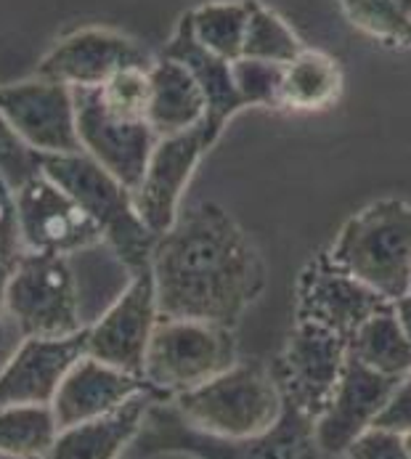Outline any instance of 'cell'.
I'll return each mask as SVG.
<instances>
[{"instance_id":"obj_1","label":"cell","mask_w":411,"mask_h":459,"mask_svg":"<svg viewBox=\"0 0 411 459\" xmlns=\"http://www.w3.org/2000/svg\"><path fill=\"white\" fill-rule=\"evenodd\" d=\"M159 319L234 329L266 290V263L242 226L215 202L178 212L149 263Z\"/></svg>"},{"instance_id":"obj_2","label":"cell","mask_w":411,"mask_h":459,"mask_svg":"<svg viewBox=\"0 0 411 459\" xmlns=\"http://www.w3.org/2000/svg\"><path fill=\"white\" fill-rule=\"evenodd\" d=\"M143 455H186L194 459H345L319 446L313 420L284 401V411L271 430L255 438H218L192 428L170 401H154L133 441Z\"/></svg>"},{"instance_id":"obj_3","label":"cell","mask_w":411,"mask_h":459,"mask_svg":"<svg viewBox=\"0 0 411 459\" xmlns=\"http://www.w3.org/2000/svg\"><path fill=\"white\" fill-rule=\"evenodd\" d=\"M40 173L74 199L98 229L112 258L128 276L149 271L157 234L141 221L133 192L88 154H40Z\"/></svg>"},{"instance_id":"obj_4","label":"cell","mask_w":411,"mask_h":459,"mask_svg":"<svg viewBox=\"0 0 411 459\" xmlns=\"http://www.w3.org/2000/svg\"><path fill=\"white\" fill-rule=\"evenodd\" d=\"M170 403L192 428L231 441L263 436L284 411L274 369L261 361H236L205 385L173 395Z\"/></svg>"},{"instance_id":"obj_5","label":"cell","mask_w":411,"mask_h":459,"mask_svg":"<svg viewBox=\"0 0 411 459\" xmlns=\"http://www.w3.org/2000/svg\"><path fill=\"white\" fill-rule=\"evenodd\" d=\"M330 258L358 281L396 303L411 292V204L380 199L355 212L335 239Z\"/></svg>"},{"instance_id":"obj_6","label":"cell","mask_w":411,"mask_h":459,"mask_svg":"<svg viewBox=\"0 0 411 459\" xmlns=\"http://www.w3.org/2000/svg\"><path fill=\"white\" fill-rule=\"evenodd\" d=\"M236 361L234 329L192 319H159L146 348L143 380L162 401H170L205 385Z\"/></svg>"},{"instance_id":"obj_7","label":"cell","mask_w":411,"mask_h":459,"mask_svg":"<svg viewBox=\"0 0 411 459\" xmlns=\"http://www.w3.org/2000/svg\"><path fill=\"white\" fill-rule=\"evenodd\" d=\"M5 314L24 340H62L85 329L77 273L67 255L24 250L5 284Z\"/></svg>"},{"instance_id":"obj_8","label":"cell","mask_w":411,"mask_h":459,"mask_svg":"<svg viewBox=\"0 0 411 459\" xmlns=\"http://www.w3.org/2000/svg\"><path fill=\"white\" fill-rule=\"evenodd\" d=\"M345 364L347 340L319 325L295 319L274 377L284 401L316 422L338 394Z\"/></svg>"},{"instance_id":"obj_9","label":"cell","mask_w":411,"mask_h":459,"mask_svg":"<svg viewBox=\"0 0 411 459\" xmlns=\"http://www.w3.org/2000/svg\"><path fill=\"white\" fill-rule=\"evenodd\" d=\"M72 96L82 154L133 192L149 165L157 133L146 120L115 115L104 104L98 88H72Z\"/></svg>"},{"instance_id":"obj_10","label":"cell","mask_w":411,"mask_h":459,"mask_svg":"<svg viewBox=\"0 0 411 459\" xmlns=\"http://www.w3.org/2000/svg\"><path fill=\"white\" fill-rule=\"evenodd\" d=\"M19 239L27 253L77 255L104 245L93 221L82 207L56 186L48 176L38 173L13 192Z\"/></svg>"},{"instance_id":"obj_11","label":"cell","mask_w":411,"mask_h":459,"mask_svg":"<svg viewBox=\"0 0 411 459\" xmlns=\"http://www.w3.org/2000/svg\"><path fill=\"white\" fill-rule=\"evenodd\" d=\"M159 322L151 271L125 281L109 308L85 327V356L98 359L120 372L143 377L146 348Z\"/></svg>"},{"instance_id":"obj_12","label":"cell","mask_w":411,"mask_h":459,"mask_svg":"<svg viewBox=\"0 0 411 459\" xmlns=\"http://www.w3.org/2000/svg\"><path fill=\"white\" fill-rule=\"evenodd\" d=\"M0 115L35 154H77L82 152L74 123L72 88L46 80H19L0 85Z\"/></svg>"},{"instance_id":"obj_13","label":"cell","mask_w":411,"mask_h":459,"mask_svg":"<svg viewBox=\"0 0 411 459\" xmlns=\"http://www.w3.org/2000/svg\"><path fill=\"white\" fill-rule=\"evenodd\" d=\"M385 306H390V300L340 268L330 253L316 255L297 279L295 319L330 329L343 340H350Z\"/></svg>"},{"instance_id":"obj_14","label":"cell","mask_w":411,"mask_h":459,"mask_svg":"<svg viewBox=\"0 0 411 459\" xmlns=\"http://www.w3.org/2000/svg\"><path fill=\"white\" fill-rule=\"evenodd\" d=\"M212 143L215 138L205 128V120L189 131L157 138L143 178L133 189L138 215L151 234L159 237L176 223L181 212V197L200 160L205 157Z\"/></svg>"},{"instance_id":"obj_15","label":"cell","mask_w":411,"mask_h":459,"mask_svg":"<svg viewBox=\"0 0 411 459\" xmlns=\"http://www.w3.org/2000/svg\"><path fill=\"white\" fill-rule=\"evenodd\" d=\"M151 56L115 30L85 27L62 38L38 65V77L69 88H101L128 66H151Z\"/></svg>"},{"instance_id":"obj_16","label":"cell","mask_w":411,"mask_h":459,"mask_svg":"<svg viewBox=\"0 0 411 459\" xmlns=\"http://www.w3.org/2000/svg\"><path fill=\"white\" fill-rule=\"evenodd\" d=\"M398 383L401 380L385 377L364 367L347 353V364H345L338 394L330 401L327 411L313 422L319 446L330 455H345L347 446L361 433L374 428L380 411L385 409L388 398Z\"/></svg>"},{"instance_id":"obj_17","label":"cell","mask_w":411,"mask_h":459,"mask_svg":"<svg viewBox=\"0 0 411 459\" xmlns=\"http://www.w3.org/2000/svg\"><path fill=\"white\" fill-rule=\"evenodd\" d=\"M85 356V329L62 340H24L0 372V409L51 406L64 375Z\"/></svg>"},{"instance_id":"obj_18","label":"cell","mask_w":411,"mask_h":459,"mask_svg":"<svg viewBox=\"0 0 411 459\" xmlns=\"http://www.w3.org/2000/svg\"><path fill=\"white\" fill-rule=\"evenodd\" d=\"M141 394L157 395L143 377L120 372L98 359L82 356L64 375L51 401V411L56 417L59 430H64L88 420H98Z\"/></svg>"},{"instance_id":"obj_19","label":"cell","mask_w":411,"mask_h":459,"mask_svg":"<svg viewBox=\"0 0 411 459\" xmlns=\"http://www.w3.org/2000/svg\"><path fill=\"white\" fill-rule=\"evenodd\" d=\"M159 401L157 395L141 394L120 409L59 430L46 459H120L143 428L149 406Z\"/></svg>"},{"instance_id":"obj_20","label":"cell","mask_w":411,"mask_h":459,"mask_svg":"<svg viewBox=\"0 0 411 459\" xmlns=\"http://www.w3.org/2000/svg\"><path fill=\"white\" fill-rule=\"evenodd\" d=\"M162 56L167 59H176L186 66L194 80L200 82L202 93H205L207 115H205V128L210 135L218 141L220 133L226 128V123L244 109V101L242 96L236 93V85H234V74H231V62L210 54L207 48H202L192 32V24H189V16L184 13V19L178 22V30L173 35V40L165 46Z\"/></svg>"},{"instance_id":"obj_21","label":"cell","mask_w":411,"mask_h":459,"mask_svg":"<svg viewBox=\"0 0 411 459\" xmlns=\"http://www.w3.org/2000/svg\"><path fill=\"white\" fill-rule=\"evenodd\" d=\"M205 93L194 74L176 59L159 56L149 66L146 123L157 138L189 131L205 120Z\"/></svg>"},{"instance_id":"obj_22","label":"cell","mask_w":411,"mask_h":459,"mask_svg":"<svg viewBox=\"0 0 411 459\" xmlns=\"http://www.w3.org/2000/svg\"><path fill=\"white\" fill-rule=\"evenodd\" d=\"M347 353L385 377L401 380L409 375L411 342L393 311V303L361 325V329L347 340Z\"/></svg>"},{"instance_id":"obj_23","label":"cell","mask_w":411,"mask_h":459,"mask_svg":"<svg viewBox=\"0 0 411 459\" xmlns=\"http://www.w3.org/2000/svg\"><path fill=\"white\" fill-rule=\"evenodd\" d=\"M343 91V72L338 62L321 51H308L289 65H284V82H281V107L313 112L324 109L338 101Z\"/></svg>"},{"instance_id":"obj_24","label":"cell","mask_w":411,"mask_h":459,"mask_svg":"<svg viewBox=\"0 0 411 459\" xmlns=\"http://www.w3.org/2000/svg\"><path fill=\"white\" fill-rule=\"evenodd\" d=\"M186 16H189L192 32L202 48L226 62L242 59L247 22H250L247 0L205 3V5H197L194 11H189Z\"/></svg>"},{"instance_id":"obj_25","label":"cell","mask_w":411,"mask_h":459,"mask_svg":"<svg viewBox=\"0 0 411 459\" xmlns=\"http://www.w3.org/2000/svg\"><path fill=\"white\" fill-rule=\"evenodd\" d=\"M59 436L51 406L0 409V455L8 459H46Z\"/></svg>"},{"instance_id":"obj_26","label":"cell","mask_w":411,"mask_h":459,"mask_svg":"<svg viewBox=\"0 0 411 459\" xmlns=\"http://www.w3.org/2000/svg\"><path fill=\"white\" fill-rule=\"evenodd\" d=\"M247 8H250V22H247V35H244V48H242L244 59L289 65L292 59L303 54L300 38L276 11L258 0H247Z\"/></svg>"},{"instance_id":"obj_27","label":"cell","mask_w":411,"mask_h":459,"mask_svg":"<svg viewBox=\"0 0 411 459\" xmlns=\"http://www.w3.org/2000/svg\"><path fill=\"white\" fill-rule=\"evenodd\" d=\"M340 5L347 22L361 32L390 46L411 48V22L396 0H340Z\"/></svg>"},{"instance_id":"obj_28","label":"cell","mask_w":411,"mask_h":459,"mask_svg":"<svg viewBox=\"0 0 411 459\" xmlns=\"http://www.w3.org/2000/svg\"><path fill=\"white\" fill-rule=\"evenodd\" d=\"M231 74L244 107H281L284 65L242 56L231 62Z\"/></svg>"},{"instance_id":"obj_29","label":"cell","mask_w":411,"mask_h":459,"mask_svg":"<svg viewBox=\"0 0 411 459\" xmlns=\"http://www.w3.org/2000/svg\"><path fill=\"white\" fill-rule=\"evenodd\" d=\"M104 104L123 117L146 120V104H149V66H128L120 69L115 77H109L98 88Z\"/></svg>"},{"instance_id":"obj_30","label":"cell","mask_w":411,"mask_h":459,"mask_svg":"<svg viewBox=\"0 0 411 459\" xmlns=\"http://www.w3.org/2000/svg\"><path fill=\"white\" fill-rule=\"evenodd\" d=\"M24 247L16 226V199L8 181L0 176V316L5 314V284Z\"/></svg>"},{"instance_id":"obj_31","label":"cell","mask_w":411,"mask_h":459,"mask_svg":"<svg viewBox=\"0 0 411 459\" xmlns=\"http://www.w3.org/2000/svg\"><path fill=\"white\" fill-rule=\"evenodd\" d=\"M38 173H40V154L24 146L19 135L5 123V117L0 115V176L16 192Z\"/></svg>"},{"instance_id":"obj_32","label":"cell","mask_w":411,"mask_h":459,"mask_svg":"<svg viewBox=\"0 0 411 459\" xmlns=\"http://www.w3.org/2000/svg\"><path fill=\"white\" fill-rule=\"evenodd\" d=\"M345 459H411L404 436L382 428H369L345 452Z\"/></svg>"},{"instance_id":"obj_33","label":"cell","mask_w":411,"mask_h":459,"mask_svg":"<svg viewBox=\"0 0 411 459\" xmlns=\"http://www.w3.org/2000/svg\"><path fill=\"white\" fill-rule=\"evenodd\" d=\"M374 428L393 430L398 436H407L411 430V372L407 377H401V383L393 388V394L388 398L385 409L380 411Z\"/></svg>"},{"instance_id":"obj_34","label":"cell","mask_w":411,"mask_h":459,"mask_svg":"<svg viewBox=\"0 0 411 459\" xmlns=\"http://www.w3.org/2000/svg\"><path fill=\"white\" fill-rule=\"evenodd\" d=\"M393 311H396V316H398V322H401V327H404L411 342V292L393 303Z\"/></svg>"},{"instance_id":"obj_35","label":"cell","mask_w":411,"mask_h":459,"mask_svg":"<svg viewBox=\"0 0 411 459\" xmlns=\"http://www.w3.org/2000/svg\"><path fill=\"white\" fill-rule=\"evenodd\" d=\"M396 5L401 8V13L411 22V0H396Z\"/></svg>"},{"instance_id":"obj_36","label":"cell","mask_w":411,"mask_h":459,"mask_svg":"<svg viewBox=\"0 0 411 459\" xmlns=\"http://www.w3.org/2000/svg\"><path fill=\"white\" fill-rule=\"evenodd\" d=\"M404 444H407V449H409V455H411V430L404 436Z\"/></svg>"},{"instance_id":"obj_37","label":"cell","mask_w":411,"mask_h":459,"mask_svg":"<svg viewBox=\"0 0 411 459\" xmlns=\"http://www.w3.org/2000/svg\"><path fill=\"white\" fill-rule=\"evenodd\" d=\"M0 459H8V457H3V455H0Z\"/></svg>"}]
</instances>
